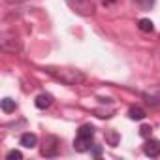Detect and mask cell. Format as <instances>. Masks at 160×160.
<instances>
[{
  "label": "cell",
  "instance_id": "1",
  "mask_svg": "<svg viewBox=\"0 0 160 160\" xmlns=\"http://www.w3.org/2000/svg\"><path fill=\"white\" fill-rule=\"evenodd\" d=\"M47 72L64 85H81L85 81V75L73 68H47Z\"/></svg>",
  "mask_w": 160,
  "mask_h": 160
},
{
  "label": "cell",
  "instance_id": "2",
  "mask_svg": "<svg viewBox=\"0 0 160 160\" xmlns=\"http://www.w3.org/2000/svg\"><path fill=\"white\" fill-rule=\"evenodd\" d=\"M0 47L4 51H10V53H15L21 49V40L19 36L13 32V30H4L0 34Z\"/></svg>",
  "mask_w": 160,
  "mask_h": 160
},
{
  "label": "cell",
  "instance_id": "3",
  "mask_svg": "<svg viewBox=\"0 0 160 160\" xmlns=\"http://www.w3.org/2000/svg\"><path fill=\"white\" fill-rule=\"evenodd\" d=\"M66 4L79 15H92L94 13V4H92V0H66Z\"/></svg>",
  "mask_w": 160,
  "mask_h": 160
},
{
  "label": "cell",
  "instance_id": "4",
  "mask_svg": "<svg viewBox=\"0 0 160 160\" xmlns=\"http://www.w3.org/2000/svg\"><path fill=\"white\" fill-rule=\"evenodd\" d=\"M143 152H145L147 156H151V158L160 156V139H151V138H147V141H145V145H143Z\"/></svg>",
  "mask_w": 160,
  "mask_h": 160
},
{
  "label": "cell",
  "instance_id": "5",
  "mask_svg": "<svg viewBox=\"0 0 160 160\" xmlns=\"http://www.w3.org/2000/svg\"><path fill=\"white\" fill-rule=\"evenodd\" d=\"M73 149L77 152H85L89 149H92V138H85V136H77V139L73 141Z\"/></svg>",
  "mask_w": 160,
  "mask_h": 160
},
{
  "label": "cell",
  "instance_id": "6",
  "mask_svg": "<svg viewBox=\"0 0 160 160\" xmlns=\"http://www.w3.org/2000/svg\"><path fill=\"white\" fill-rule=\"evenodd\" d=\"M45 141H47V143L43 145V149H42V154H43V156H55V154H57V147H58V145H55V143H57V138L49 136Z\"/></svg>",
  "mask_w": 160,
  "mask_h": 160
},
{
  "label": "cell",
  "instance_id": "7",
  "mask_svg": "<svg viewBox=\"0 0 160 160\" xmlns=\"http://www.w3.org/2000/svg\"><path fill=\"white\" fill-rule=\"evenodd\" d=\"M25 149H34L36 145H38V136L36 134H32V132H27V134H23L21 136V141H19Z\"/></svg>",
  "mask_w": 160,
  "mask_h": 160
},
{
  "label": "cell",
  "instance_id": "8",
  "mask_svg": "<svg viewBox=\"0 0 160 160\" xmlns=\"http://www.w3.org/2000/svg\"><path fill=\"white\" fill-rule=\"evenodd\" d=\"M34 104H36L38 109H45V108H49V106L53 104V96H51V94H40V96L34 100Z\"/></svg>",
  "mask_w": 160,
  "mask_h": 160
},
{
  "label": "cell",
  "instance_id": "9",
  "mask_svg": "<svg viewBox=\"0 0 160 160\" xmlns=\"http://www.w3.org/2000/svg\"><path fill=\"white\" fill-rule=\"evenodd\" d=\"M145 115H147L145 109H141V108H138V106H134V108L128 109V117H130L132 121H143Z\"/></svg>",
  "mask_w": 160,
  "mask_h": 160
},
{
  "label": "cell",
  "instance_id": "10",
  "mask_svg": "<svg viewBox=\"0 0 160 160\" xmlns=\"http://www.w3.org/2000/svg\"><path fill=\"white\" fill-rule=\"evenodd\" d=\"M138 28H139L141 32H152V30H154V25H152L151 19H139V21H138Z\"/></svg>",
  "mask_w": 160,
  "mask_h": 160
},
{
  "label": "cell",
  "instance_id": "11",
  "mask_svg": "<svg viewBox=\"0 0 160 160\" xmlns=\"http://www.w3.org/2000/svg\"><path fill=\"white\" fill-rule=\"evenodd\" d=\"M77 136L92 138V136H94V126H91V124H83V126H79V130H77Z\"/></svg>",
  "mask_w": 160,
  "mask_h": 160
},
{
  "label": "cell",
  "instance_id": "12",
  "mask_svg": "<svg viewBox=\"0 0 160 160\" xmlns=\"http://www.w3.org/2000/svg\"><path fill=\"white\" fill-rule=\"evenodd\" d=\"M2 111H4V113L15 111V100H12V98H2Z\"/></svg>",
  "mask_w": 160,
  "mask_h": 160
},
{
  "label": "cell",
  "instance_id": "13",
  "mask_svg": "<svg viewBox=\"0 0 160 160\" xmlns=\"http://www.w3.org/2000/svg\"><path fill=\"white\" fill-rule=\"evenodd\" d=\"M134 2H136V6H138L139 10L147 12V10H151V8H152V4H154V0H134Z\"/></svg>",
  "mask_w": 160,
  "mask_h": 160
},
{
  "label": "cell",
  "instance_id": "14",
  "mask_svg": "<svg viewBox=\"0 0 160 160\" xmlns=\"http://www.w3.org/2000/svg\"><path fill=\"white\" fill-rule=\"evenodd\" d=\"M106 139L109 141L111 147H117V143H119V134H117L115 130H109V132L106 134Z\"/></svg>",
  "mask_w": 160,
  "mask_h": 160
},
{
  "label": "cell",
  "instance_id": "15",
  "mask_svg": "<svg viewBox=\"0 0 160 160\" xmlns=\"http://www.w3.org/2000/svg\"><path fill=\"white\" fill-rule=\"evenodd\" d=\"M151 134H152V128H151L149 124H143V126L139 128V136H141V138H151Z\"/></svg>",
  "mask_w": 160,
  "mask_h": 160
},
{
  "label": "cell",
  "instance_id": "16",
  "mask_svg": "<svg viewBox=\"0 0 160 160\" xmlns=\"http://www.w3.org/2000/svg\"><path fill=\"white\" fill-rule=\"evenodd\" d=\"M6 158H8V160H21V158H23V152L13 149V151H10V152L6 154Z\"/></svg>",
  "mask_w": 160,
  "mask_h": 160
},
{
  "label": "cell",
  "instance_id": "17",
  "mask_svg": "<svg viewBox=\"0 0 160 160\" xmlns=\"http://www.w3.org/2000/svg\"><path fill=\"white\" fill-rule=\"evenodd\" d=\"M100 154H102V149L100 147H92V156L94 158H100Z\"/></svg>",
  "mask_w": 160,
  "mask_h": 160
},
{
  "label": "cell",
  "instance_id": "18",
  "mask_svg": "<svg viewBox=\"0 0 160 160\" xmlns=\"http://www.w3.org/2000/svg\"><path fill=\"white\" fill-rule=\"evenodd\" d=\"M8 4H23V2H30V0H6Z\"/></svg>",
  "mask_w": 160,
  "mask_h": 160
},
{
  "label": "cell",
  "instance_id": "19",
  "mask_svg": "<svg viewBox=\"0 0 160 160\" xmlns=\"http://www.w3.org/2000/svg\"><path fill=\"white\" fill-rule=\"evenodd\" d=\"M102 2H104V6H109V4H113V2H115V0H102Z\"/></svg>",
  "mask_w": 160,
  "mask_h": 160
}]
</instances>
